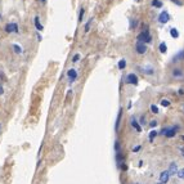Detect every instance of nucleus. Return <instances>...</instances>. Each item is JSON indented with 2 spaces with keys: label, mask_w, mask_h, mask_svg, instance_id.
Here are the masks:
<instances>
[{
  "label": "nucleus",
  "mask_w": 184,
  "mask_h": 184,
  "mask_svg": "<svg viewBox=\"0 0 184 184\" xmlns=\"http://www.w3.org/2000/svg\"><path fill=\"white\" fill-rule=\"evenodd\" d=\"M91 23H93V18H89V21L85 23V32H88L89 30H90V26Z\"/></svg>",
  "instance_id": "b1692460"
},
{
  "label": "nucleus",
  "mask_w": 184,
  "mask_h": 184,
  "mask_svg": "<svg viewBox=\"0 0 184 184\" xmlns=\"http://www.w3.org/2000/svg\"><path fill=\"white\" fill-rule=\"evenodd\" d=\"M115 149H116V152H119V151H120V144H119V142H117V140L115 142Z\"/></svg>",
  "instance_id": "7c9ffc66"
},
{
  "label": "nucleus",
  "mask_w": 184,
  "mask_h": 184,
  "mask_svg": "<svg viewBox=\"0 0 184 184\" xmlns=\"http://www.w3.org/2000/svg\"><path fill=\"white\" fill-rule=\"evenodd\" d=\"M179 127L178 126H173V127H163L162 130H161L158 134H161V135H165L166 138H174L176 135V130H178Z\"/></svg>",
  "instance_id": "f03ea898"
},
{
  "label": "nucleus",
  "mask_w": 184,
  "mask_h": 184,
  "mask_svg": "<svg viewBox=\"0 0 184 184\" xmlns=\"http://www.w3.org/2000/svg\"><path fill=\"white\" fill-rule=\"evenodd\" d=\"M169 179H170V174H169V171H167V170L162 171V173L160 174V183L166 184V183L169 181Z\"/></svg>",
  "instance_id": "6e6552de"
},
{
  "label": "nucleus",
  "mask_w": 184,
  "mask_h": 184,
  "mask_svg": "<svg viewBox=\"0 0 184 184\" xmlns=\"http://www.w3.org/2000/svg\"><path fill=\"white\" fill-rule=\"evenodd\" d=\"M171 1H173V3H175L176 5H179V7L183 5V1H180V0H171Z\"/></svg>",
  "instance_id": "c756f323"
},
{
  "label": "nucleus",
  "mask_w": 184,
  "mask_h": 184,
  "mask_svg": "<svg viewBox=\"0 0 184 184\" xmlns=\"http://www.w3.org/2000/svg\"><path fill=\"white\" fill-rule=\"evenodd\" d=\"M35 27H36L37 31H41V30H43V25L40 23L39 17H35Z\"/></svg>",
  "instance_id": "dca6fc26"
},
{
  "label": "nucleus",
  "mask_w": 184,
  "mask_h": 184,
  "mask_svg": "<svg viewBox=\"0 0 184 184\" xmlns=\"http://www.w3.org/2000/svg\"><path fill=\"white\" fill-rule=\"evenodd\" d=\"M41 1H43V3H45V1H47V0H41Z\"/></svg>",
  "instance_id": "4c0bfd02"
},
{
  "label": "nucleus",
  "mask_w": 184,
  "mask_h": 184,
  "mask_svg": "<svg viewBox=\"0 0 184 184\" xmlns=\"http://www.w3.org/2000/svg\"><path fill=\"white\" fill-rule=\"evenodd\" d=\"M149 109H151V112L152 113H158V107L156 106V104H151V107H149Z\"/></svg>",
  "instance_id": "393cba45"
},
{
  "label": "nucleus",
  "mask_w": 184,
  "mask_h": 184,
  "mask_svg": "<svg viewBox=\"0 0 184 184\" xmlns=\"http://www.w3.org/2000/svg\"><path fill=\"white\" fill-rule=\"evenodd\" d=\"M121 119H122V108L119 109V113H117V119H116V124H115V130L119 131L120 129V124H121Z\"/></svg>",
  "instance_id": "9d476101"
},
{
  "label": "nucleus",
  "mask_w": 184,
  "mask_h": 184,
  "mask_svg": "<svg viewBox=\"0 0 184 184\" xmlns=\"http://www.w3.org/2000/svg\"><path fill=\"white\" fill-rule=\"evenodd\" d=\"M170 36L173 37V39H178V37H179L178 29H175V27H171V29H170Z\"/></svg>",
  "instance_id": "2eb2a0df"
},
{
  "label": "nucleus",
  "mask_w": 184,
  "mask_h": 184,
  "mask_svg": "<svg viewBox=\"0 0 184 184\" xmlns=\"http://www.w3.org/2000/svg\"><path fill=\"white\" fill-rule=\"evenodd\" d=\"M170 104H171V102L169 101V99H166V98L161 99V106H162V107H169Z\"/></svg>",
  "instance_id": "412c9836"
},
{
  "label": "nucleus",
  "mask_w": 184,
  "mask_h": 184,
  "mask_svg": "<svg viewBox=\"0 0 184 184\" xmlns=\"http://www.w3.org/2000/svg\"><path fill=\"white\" fill-rule=\"evenodd\" d=\"M152 5L156 7V8H161V7H162V1H161V0H153Z\"/></svg>",
  "instance_id": "4be33fe9"
},
{
  "label": "nucleus",
  "mask_w": 184,
  "mask_h": 184,
  "mask_svg": "<svg viewBox=\"0 0 184 184\" xmlns=\"http://www.w3.org/2000/svg\"><path fill=\"white\" fill-rule=\"evenodd\" d=\"M67 76H68V80H70V83H73V81L77 79V71H76L75 68H71V70L67 71Z\"/></svg>",
  "instance_id": "0eeeda50"
},
{
  "label": "nucleus",
  "mask_w": 184,
  "mask_h": 184,
  "mask_svg": "<svg viewBox=\"0 0 184 184\" xmlns=\"http://www.w3.org/2000/svg\"><path fill=\"white\" fill-rule=\"evenodd\" d=\"M157 135H158V131H156V130H151V133H149V142H153V139H155Z\"/></svg>",
  "instance_id": "aec40b11"
},
{
  "label": "nucleus",
  "mask_w": 184,
  "mask_h": 184,
  "mask_svg": "<svg viewBox=\"0 0 184 184\" xmlns=\"http://www.w3.org/2000/svg\"><path fill=\"white\" fill-rule=\"evenodd\" d=\"M169 21H170V14H169V12H166V11L161 12L160 16H158V22L165 25V23H167Z\"/></svg>",
  "instance_id": "7ed1b4c3"
},
{
  "label": "nucleus",
  "mask_w": 184,
  "mask_h": 184,
  "mask_svg": "<svg viewBox=\"0 0 184 184\" xmlns=\"http://www.w3.org/2000/svg\"><path fill=\"white\" fill-rule=\"evenodd\" d=\"M169 174L171 175H175V174H178V163L176 162H171L170 163V167H169Z\"/></svg>",
  "instance_id": "9b49d317"
},
{
  "label": "nucleus",
  "mask_w": 184,
  "mask_h": 184,
  "mask_svg": "<svg viewBox=\"0 0 184 184\" xmlns=\"http://www.w3.org/2000/svg\"><path fill=\"white\" fill-rule=\"evenodd\" d=\"M0 94H3V88L0 86Z\"/></svg>",
  "instance_id": "e433bc0d"
},
{
  "label": "nucleus",
  "mask_w": 184,
  "mask_h": 184,
  "mask_svg": "<svg viewBox=\"0 0 184 184\" xmlns=\"http://www.w3.org/2000/svg\"><path fill=\"white\" fill-rule=\"evenodd\" d=\"M181 138H183V139H184V135H183V137H181Z\"/></svg>",
  "instance_id": "58836bf2"
},
{
  "label": "nucleus",
  "mask_w": 184,
  "mask_h": 184,
  "mask_svg": "<svg viewBox=\"0 0 184 184\" xmlns=\"http://www.w3.org/2000/svg\"><path fill=\"white\" fill-rule=\"evenodd\" d=\"M12 48H13V50H14V53H16V54H21V53H22V48L19 47L18 44H13V45H12Z\"/></svg>",
  "instance_id": "f3484780"
},
{
  "label": "nucleus",
  "mask_w": 184,
  "mask_h": 184,
  "mask_svg": "<svg viewBox=\"0 0 184 184\" xmlns=\"http://www.w3.org/2000/svg\"><path fill=\"white\" fill-rule=\"evenodd\" d=\"M176 175H178L179 179H183L184 180V167L180 169V170H178V174H176Z\"/></svg>",
  "instance_id": "bb28decb"
},
{
  "label": "nucleus",
  "mask_w": 184,
  "mask_h": 184,
  "mask_svg": "<svg viewBox=\"0 0 184 184\" xmlns=\"http://www.w3.org/2000/svg\"><path fill=\"white\" fill-rule=\"evenodd\" d=\"M179 95H184V89H179Z\"/></svg>",
  "instance_id": "72a5a7b5"
},
{
  "label": "nucleus",
  "mask_w": 184,
  "mask_h": 184,
  "mask_svg": "<svg viewBox=\"0 0 184 184\" xmlns=\"http://www.w3.org/2000/svg\"><path fill=\"white\" fill-rule=\"evenodd\" d=\"M5 31L7 32H16V34H18V25H17V23H8L5 26Z\"/></svg>",
  "instance_id": "1a4fd4ad"
},
{
  "label": "nucleus",
  "mask_w": 184,
  "mask_h": 184,
  "mask_svg": "<svg viewBox=\"0 0 184 184\" xmlns=\"http://www.w3.org/2000/svg\"><path fill=\"white\" fill-rule=\"evenodd\" d=\"M157 125H158V121H157V120H152V121L149 122V126H151V127H156Z\"/></svg>",
  "instance_id": "cd10ccee"
},
{
  "label": "nucleus",
  "mask_w": 184,
  "mask_h": 184,
  "mask_svg": "<svg viewBox=\"0 0 184 184\" xmlns=\"http://www.w3.org/2000/svg\"><path fill=\"white\" fill-rule=\"evenodd\" d=\"M130 122H131V126L134 127V129L137 130L138 133H140V131H142V127H140L139 122L137 121V119H135V117H131V119H130Z\"/></svg>",
  "instance_id": "ddd939ff"
},
{
  "label": "nucleus",
  "mask_w": 184,
  "mask_h": 184,
  "mask_svg": "<svg viewBox=\"0 0 184 184\" xmlns=\"http://www.w3.org/2000/svg\"><path fill=\"white\" fill-rule=\"evenodd\" d=\"M137 41L144 43V44H147V43H151V41H152V36H151V34H149V30H148V26H147V25H145V30H143V31L140 32L139 35H138Z\"/></svg>",
  "instance_id": "f257e3e1"
},
{
  "label": "nucleus",
  "mask_w": 184,
  "mask_h": 184,
  "mask_svg": "<svg viewBox=\"0 0 184 184\" xmlns=\"http://www.w3.org/2000/svg\"><path fill=\"white\" fill-rule=\"evenodd\" d=\"M84 14H85V9H84V8H81V9H80V13H79V22H83Z\"/></svg>",
  "instance_id": "a878e982"
},
{
  "label": "nucleus",
  "mask_w": 184,
  "mask_h": 184,
  "mask_svg": "<svg viewBox=\"0 0 184 184\" xmlns=\"http://www.w3.org/2000/svg\"><path fill=\"white\" fill-rule=\"evenodd\" d=\"M180 61H184V49L180 50L179 53H176V54L174 55V58H173V62H174V63L180 62Z\"/></svg>",
  "instance_id": "f8f14e48"
},
{
  "label": "nucleus",
  "mask_w": 184,
  "mask_h": 184,
  "mask_svg": "<svg viewBox=\"0 0 184 184\" xmlns=\"http://www.w3.org/2000/svg\"><path fill=\"white\" fill-rule=\"evenodd\" d=\"M117 66H119L120 70H124V68L126 67V59H125V58H124V59H120L119 61V65H117Z\"/></svg>",
  "instance_id": "6ab92c4d"
},
{
  "label": "nucleus",
  "mask_w": 184,
  "mask_h": 184,
  "mask_svg": "<svg viewBox=\"0 0 184 184\" xmlns=\"http://www.w3.org/2000/svg\"><path fill=\"white\" fill-rule=\"evenodd\" d=\"M140 151V145H135L134 148H133V152H139Z\"/></svg>",
  "instance_id": "2f4dec72"
},
{
  "label": "nucleus",
  "mask_w": 184,
  "mask_h": 184,
  "mask_svg": "<svg viewBox=\"0 0 184 184\" xmlns=\"http://www.w3.org/2000/svg\"><path fill=\"white\" fill-rule=\"evenodd\" d=\"M173 76L174 77H183L184 72L180 70V68H175V70H173Z\"/></svg>",
  "instance_id": "4468645a"
},
{
  "label": "nucleus",
  "mask_w": 184,
  "mask_h": 184,
  "mask_svg": "<svg viewBox=\"0 0 184 184\" xmlns=\"http://www.w3.org/2000/svg\"><path fill=\"white\" fill-rule=\"evenodd\" d=\"M121 169L122 170H127V166L126 165H121Z\"/></svg>",
  "instance_id": "f704fd0d"
},
{
  "label": "nucleus",
  "mask_w": 184,
  "mask_h": 184,
  "mask_svg": "<svg viewBox=\"0 0 184 184\" xmlns=\"http://www.w3.org/2000/svg\"><path fill=\"white\" fill-rule=\"evenodd\" d=\"M37 39H39V41H41V40H43V37L40 36V34H37Z\"/></svg>",
  "instance_id": "c9c22d12"
},
{
  "label": "nucleus",
  "mask_w": 184,
  "mask_h": 184,
  "mask_svg": "<svg viewBox=\"0 0 184 184\" xmlns=\"http://www.w3.org/2000/svg\"><path fill=\"white\" fill-rule=\"evenodd\" d=\"M138 26V21L137 19H134V18H130V29H135V27Z\"/></svg>",
  "instance_id": "5701e85b"
},
{
  "label": "nucleus",
  "mask_w": 184,
  "mask_h": 184,
  "mask_svg": "<svg viewBox=\"0 0 184 184\" xmlns=\"http://www.w3.org/2000/svg\"><path fill=\"white\" fill-rule=\"evenodd\" d=\"M126 83L130 85H138V76L135 73H129L126 76Z\"/></svg>",
  "instance_id": "423d86ee"
},
{
  "label": "nucleus",
  "mask_w": 184,
  "mask_h": 184,
  "mask_svg": "<svg viewBox=\"0 0 184 184\" xmlns=\"http://www.w3.org/2000/svg\"><path fill=\"white\" fill-rule=\"evenodd\" d=\"M79 59H80V54H79V53H77V54H75V55H73V58H72V62H73V63H76V62H79Z\"/></svg>",
  "instance_id": "c85d7f7f"
},
{
  "label": "nucleus",
  "mask_w": 184,
  "mask_h": 184,
  "mask_svg": "<svg viewBox=\"0 0 184 184\" xmlns=\"http://www.w3.org/2000/svg\"><path fill=\"white\" fill-rule=\"evenodd\" d=\"M135 50H137L138 54H144L147 52V45L144 43H140V41H137L135 43Z\"/></svg>",
  "instance_id": "39448f33"
},
{
  "label": "nucleus",
  "mask_w": 184,
  "mask_h": 184,
  "mask_svg": "<svg viewBox=\"0 0 184 184\" xmlns=\"http://www.w3.org/2000/svg\"><path fill=\"white\" fill-rule=\"evenodd\" d=\"M140 70H142V72L144 73V75H148V76L155 73V67H153L152 65H144L140 67Z\"/></svg>",
  "instance_id": "20e7f679"
},
{
  "label": "nucleus",
  "mask_w": 184,
  "mask_h": 184,
  "mask_svg": "<svg viewBox=\"0 0 184 184\" xmlns=\"http://www.w3.org/2000/svg\"><path fill=\"white\" fill-rule=\"evenodd\" d=\"M158 49H160V52L163 54V53H166V52H167V45H166L165 43H161V44L158 45Z\"/></svg>",
  "instance_id": "a211bd4d"
},
{
  "label": "nucleus",
  "mask_w": 184,
  "mask_h": 184,
  "mask_svg": "<svg viewBox=\"0 0 184 184\" xmlns=\"http://www.w3.org/2000/svg\"><path fill=\"white\" fill-rule=\"evenodd\" d=\"M140 124H142V125H144V124H145V117H144V116L140 117Z\"/></svg>",
  "instance_id": "473e14b6"
},
{
  "label": "nucleus",
  "mask_w": 184,
  "mask_h": 184,
  "mask_svg": "<svg viewBox=\"0 0 184 184\" xmlns=\"http://www.w3.org/2000/svg\"><path fill=\"white\" fill-rule=\"evenodd\" d=\"M158 184H162V183H158Z\"/></svg>",
  "instance_id": "ea45409f"
}]
</instances>
